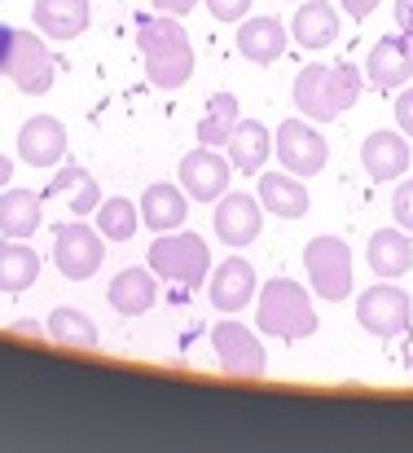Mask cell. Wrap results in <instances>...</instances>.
Here are the masks:
<instances>
[{"instance_id": "5bb4252c", "label": "cell", "mask_w": 413, "mask_h": 453, "mask_svg": "<svg viewBox=\"0 0 413 453\" xmlns=\"http://www.w3.org/2000/svg\"><path fill=\"white\" fill-rule=\"evenodd\" d=\"M207 296H211V308L216 312H242L247 303L260 296V278H256V269H251V260H242V256H229V260H220L216 269H211V287H207Z\"/></svg>"}, {"instance_id": "3957f363", "label": "cell", "mask_w": 413, "mask_h": 453, "mask_svg": "<svg viewBox=\"0 0 413 453\" xmlns=\"http://www.w3.org/2000/svg\"><path fill=\"white\" fill-rule=\"evenodd\" d=\"M0 75L27 93V97H40L53 88V75H57V62L44 44V35L35 31H18V27H4L0 22Z\"/></svg>"}, {"instance_id": "cb8c5ba5", "label": "cell", "mask_w": 413, "mask_h": 453, "mask_svg": "<svg viewBox=\"0 0 413 453\" xmlns=\"http://www.w3.org/2000/svg\"><path fill=\"white\" fill-rule=\"evenodd\" d=\"M225 150H229V163H233L238 172L260 176V172H264V163L273 158V133H269L260 119H238V128L229 133Z\"/></svg>"}, {"instance_id": "4fadbf2b", "label": "cell", "mask_w": 413, "mask_h": 453, "mask_svg": "<svg viewBox=\"0 0 413 453\" xmlns=\"http://www.w3.org/2000/svg\"><path fill=\"white\" fill-rule=\"evenodd\" d=\"M365 80L383 93H401L413 80V35H383L365 58Z\"/></svg>"}, {"instance_id": "603a6c76", "label": "cell", "mask_w": 413, "mask_h": 453, "mask_svg": "<svg viewBox=\"0 0 413 453\" xmlns=\"http://www.w3.org/2000/svg\"><path fill=\"white\" fill-rule=\"evenodd\" d=\"M158 300V273L145 265H133V269H124L115 282H111V291H106V303L119 312V317H141V312H149Z\"/></svg>"}, {"instance_id": "4316f807", "label": "cell", "mask_w": 413, "mask_h": 453, "mask_svg": "<svg viewBox=\"0 0 413 453\" xmlns=\"http://www.w3.org/2000/svg\"><path fill=\"white\" fill-rule=\"evenodd\" d=\"M35 282H40V256H35V247H27V238H4L0 242V291L4 296H22Z\"/></svg>"}, {"instance_id": "ac0fdd59", "label": "cell", "mask_w": 413, "mask_h": 453, "mask_svg": "<svg viewBox=\"0 0 413 453\" xmlns=\"http://www.w3.org/2000/svg\"><path fill=\"white\" fill-rule=\"evenodd\" d=\"M44 198L66 203L71 216H88V211H97V203H102V185H97V176H93L88 167H80V163H62V167L49 176Z\"/></svg>"}, {"instance_id": "7a4b0ae2", "label": "cell", "mask_w": 413, "mask_h": 453, "mask_svg": "<svg viewBox=\"0 0 413 453\" xmlns=\"http://www.w3.org/2000/svg\"><path fill=\"white\" fill-rule=\"evenodd\" d=\"M365 88V66L352 62H312L294 75V106L312 124H334L343 111L356 106Z\"/></svg>"}, {"instance_id": "7402d4cb", "label": "cell", "mask_w": 413, "mask_h": 453, "mask_svg": "<svg viewBox=\"0 0 413 453\" xmlns=\"http://www.w3.org/2000/svg\"><path fill=\"white\" fill-rule=\"evenodd\" d=\"M137 211H141V225H145V229L172 234V229H180L185 216H189V194H185L180 185H172V180H154V185L141 194Z\"/></svg>"}, {"instance_id": "2e32d148", "label": "cell", "mask_w": 413, "mask_h": 453, "mask_svg": "<svg viewBox=\"0 0 413 453\" xmlns=\"http://www.w3.org/2000/svg\"><path fill=\"white\" fill-rule=\"evenodd\" d=\"M18 158L31 167H57L66 158V128L53 115H35L18 133Z\"/></svg>"}, {"instance_id": "5b68a950", "label": "cell", "mask_w": 413, "mask_h": 453, "mask_svg": "<svg viewBox=\"0 0 413 453\" xmlns=\"http://www.w3.org/2000/svg\"><path fill=\"white\" fill-rule=\"evenodd\" d=\"M145 265L163 278V282H180L185 291H198L211 273V251L198 234L189 229H172V234H158L145 251Z\"/></svg>"}, {"instance_id": "4dcf8cb0", "label": "cell", "mask_w": 413, "mask_h": 453, "mask_svg": "<svg viewBox=\"0 0 413 453\" xmlns=\"http://www.w3.org/2000/svg\"><path fill=\"white\" fill-rule=\"evenodd\" d=\"M392 216H396L401 229H409L413 234V176L396 185V194H392Z\"/></svg>"}, {"instance_id": "e0dca14e", "label": "cell", "mask_w": 413, "mask_h": 453, "mask_svg": "<svg viewBox=\"0 0 413 453\" xmlns=\"http://www.w3.org/2000/svg\"><path fill=\"white\" fill-rule=\"evenodd\" d=\"M365 260L374 269V278L383 282H396L413 269V234L392 225V229H374L370 234V247H365Z\"/></svg>"}, {"instance_id": "74e56055", "label": "cell", "mask_w": 413, "mask_h": 453, "mask_svg": "<svg viewBox=\"0 0 413 453\" xmlns=\"http://www.w3.org/2000/svg\"><path fill=\"white\" fill-rule=\"evenodd\" d=\"M13 334H35V339H40V326H35V321H18Z\"/></svg>"}, {"instance_id": "52a82bcc", "label": "cell", "mask_w": 413, "mask_h": 453, "mask_svg": "<svg viewBox=\"0 0 413 453\" xmlns=\"http://www.w3.org/2000/svg\"><path fill=\"white\" fill-rule=\"evenodd\" d=\"M106 260V238L97 234V225H84V220H66L53 229V265L66 282H88Z\"/></svg>"}, {"instance_id": "d6986e66", "label": "cell", "mask_w": 413, "mask_h": 453, "mask_svg": "<svg viewBox=\"0 0 413 453\" xmlns=\"http://www.w3.org/2000/svg\"><path fill=\"white\" fill-rule=\"evenodd\" d=\"M290 40L308 53H321L339 40V9L330 0H303L290 18Z\"/></svg>"}, {"instance_id": "ffe728a7", "label": "cell", "mask_w": 413, "mask_h": 453, "mask_svg": "<svg viewBox=\"0 0 413 453\" xmlns=\"http://www.w3.org/2000/svg\"><path fill=\"white\" fill-rule=\"evenodd\" d=\"M286 44H290V27H281L277 18H242L238 22V53L247 58V62H256V66H273L277 58L286 53Z\"/></svg>"}, {"instance_id": "30bf717a", "label": "cell", "mask_w": 413, "mask_h": 453, "mask_svg": "<svg viewBox=\"0 0 413 453\" xmlns=\"http://www.w3.org/2000/svg\"><path fill=\"white\" fill-rule=\"evenodd\" d=\"M273 154L281 158V167L286 172H294V176H317L325 163H330V146H325V137L317 133V124L312 119H281V128L273 133Z\"/></svg>"}, {"instance_id": "836d02e7", "label": "cell", "mask_w": 413, "mask_h": 453, "mask_svg": "<svg viewBox=\"0 0 413 453\" xmlns=\"http://www.w3.org/2000/svg\"><path fill=\"white\" fill-rule=\"evenodd\" d=\"M194 4H198V0H154V9H158V13H172V18H185Z\"/></svg>"}, {"instance_id": "83f0119b", "label": "cell", "mask_w": 413, "mask_h": 453, "mask_svg": "<svg viewBox=\"0 0 413 453\" xmlns=\"http://www.w3.org/2000/svg\"><path fill=\"white\" fill-rule=\"evenodd\" d=\"M49 339L71 348V352H93L97 348V326L84 308H53L49 312Z\"/></svg>"}, {"instance_id": "d4e9b609", "label": "cell", "mask_w": 413, "mask_h": 453, "mask_svg": "<svg viewBox=\"0 0 413 453\" xmlns=\"http://www.w3.org/2000/svg\"><path fill=\"white\" fill-rule=\"evenodd\" d=\"M31 18H35V31L40 35H49V40H75V35L88 31L93 9H88V0H35Z\"/></svg>"}, {"instance_id": "f546056e", "label": "cell", "mask_w": 413, "mask_h": 453, "mask_svg": "<svg viewBox=\"0 0 413 453\" xmlns=\"http://www.w3.org/2000/svg\"><path fill=\"white\" fill-rule=\"evenodd\" d=\"M238 119H242L238 97H233V93H216V97L207 102L203 119H198V146H225L229 133L238 128Z\"/></svg>"}, {"instance_id": "6da1fadb", "label": "cell", "mask_w": 413, "mask_h": 453, "mask_svg": "<svg viewBox=\"0 0 413 453\" xmlns=\"http://www.w3.org/2000/svg\"><path fill=\"white\" fill-rule=\"evenodd\" d=\"M137 49L145 62V80L163 93H176L189 84L194 75V44L180 27V18L172 13H154V18H137Z\"/></svg>"}, {"instance_id": "7c38bea8", "label": "cell", "mask_w": 413, "mask_h": 453, "mask_svg": "<svg viewBox=\"0 0 413 453\" xmlns=\"http://www.w3.org/2000/svg\"><path fill=\"white\" fill-rule=\"evenodd\" d=\"M180 189L194 198V203H216L225 189H229V176H233V163L229 154H220V146H198L180 158Z\"/></svg>"}, {"instance_id": "d590c367", "label": "cell", "mask_w": 413, "mask_h": 453, "mask_svg": "<svg viewBox=\"0 0 413 453\" xmlns=\"http://www.w3.org/2000/svg\"><path fill=\"white\" fill-rule=\"evenodd\" d=\"M379 9V0H343V13L348 18H370Z\"/></svg>"}, {"instance_id": "f1b7e54d", "label": "cell", "mask_w": 413, "mask_h": 453, "mask_svg": "<svg viewBox=\"0 0 413 453\" xmlns=\"http://www.w3.org/2000/svg\"><path fill=\"white\" fill-rule=\"evenodd\" d=\"M93 220H97V234L106 242H133L137 238V225H141V211L133 198H102L97 211H93Z\"/></svg>"}, {"instance_id": "ba28073f", "label": "cell", "mask_w": 413, "mask_h": 453, "mask_svg": "<svg viewBox=\"0 0 413 453\" xmlns=\"http://www.w3.org/2000/svg\"><path fill=\"white\" fill-rule=\"evenodd\" d=\"M356 321H361V330H370L374 339H396V334L409 330L413 300L396 282H383V278H379V287H370V291L356 296Z\"/></svg>"}, {"instance_id": "1f68e13d", "label": "cell", "mask_w": 413, "mask_h": 453, "mask_svg": "<svg viewBox=\"0 0 413 453\" xmlns=\"http://www.w3.org/2000/svg\"><path fill=\"white\" fill-rule=\"evenodd\" d=\"M207 9H211V18L216 22H242L247 13H251V4L256 0H203Z\"/></svg>"}, {"instance_id": "484cf974", "label": "cell", "mask_w": 413, "mask_h": 453, "mask_svg": "<svg viewBox=\"0 0 413 453\" xmlns=\"http://www.w3.org/2000/svg\"><path fill=\"white\" fill-rule=\"evenodd\" d=\"M44 225V198L35 189H0V234L31 238Z\"/></svg>"}, {"instance_id": "8992f818", "label": "cell", "mask_w": 413, "mask_h": 453, "mask_svg": "<svg viewBox=\"0 0 413 453\" xmlns=\"http://www.w3.org/2000/svg\"><path fill=\"white\" fill-rule=\"evenodd\" d=\"M303 269L308 282L317 291V300L325 303H343L352 296V247L334 234H321L303 247Z\"/></svg>"}, {"instance_id": "8fae6325", "label": "cell", "mask_w": 413, "mask_h": 453, "mask_svg": "<svg viewBox=\"0 0 413 453\" xmlns=\"http://www.w3.org/2000/svg\"><path fill=\"white\" fill-rule=\"evenodd\" d=\"M211 225H216V238L225 247H233V251L238 247H251L260 238V229H264V203L256 194H247V189H225L216 198Z\"/></svg>"}, {"instance_id": "e575fe53", "label": "cell", "mask_w": 413, "mask_h": 453, "mask_svg": "<svg viewBox=\"0 0 413 453\" xmlns=\"http://www.w3.org/2000/svg\"><path fill=\"white\" fill-rule=\"evenodd\" d=\"M396 31L413 35V0H396Z\"/></svg>"}, {"instance_id": "8d00e7d4", "label": "cell", "mask_w": 413, "mask_h": 453, "mask_svg": "<svg viewBox=\"0 0 413 453\" xmlns=\"http://www.w3.org/2000/svg\"><path fill=\"white\" fill-rule=\"evenodd\" d=\"M9 176H13V158H9V154H0V189L9 185Z\"/></svg>"}, {"instance_id": "277c9868", "label": "cell", "mask_w": 413, "mask_h": 453, "mask_svg": "<svg viewBox=\"0 0 413 453\" xmlns=\"http://www.w3.org/2000/svg\"><path fill=\"white\" fill-rule=\"evenodd\" d=\"M256 321H260L264 334L286 339V343H294V339H312L317 326H321V321H317V308H312V300H308V291H303L299 282H290V278H273V282L260 287Z\"/></svg>"}, {"instance_id": "9c48e42d", "label": "cell", "mask_w": 413, "mask_h": 453, "mask_svg": "<svg viewBox=\"0 0 413 453\" xmlns=\"http://www.w3.org/2000/svg\"><path fill=\"white\" fill-rule=\"evenodd\" d=\"M211 348L220 357V370L229 379H260L269 370L264 343L256 330H247L242 321H216L211 326Z\"/></svg>"}, {"instance_id": "9a60e30c", "label": "cell", "mask_w": 413, "mask_h": 453, "mask_svg": "<svg viewBox=\"0 0 413 453\" xmlns=\"http://www.w3.org/2000/svg\"><path fill=\"white\" fill-rule=\"evenodd\" d=\"M409 158H413V150L401 128H396V133L379 128V133H370V137L361 142V167H365V176L379 180V185L401 180V176L409 172Z\"/></svg>"}, {"instance_id": "d6a6232c", "label": "cell", "mask_w": 413, "mask_h": 453, "mask_svg": "<svg viewBox=\"0 0 413 453\" xmlns=\"http://www.w3.org/2000/svg\"><path fill=\"white\" fill-rule=\"evenodd\" d=\"M396 128L413 137V88H401V97H396Z\"/></svg>"}, {"instance_id": "44dd1931", "label": "cell", "mask_w": 413, "mask_h": 453, "mask_svg": "<svg viewBox=\"0 0 413 453\" xmlns=\"http://www.w3.org/2000/svg\"><path fill=\"white\" fill-rule=\"evenodd\" d=\"M256 198L264 203V211H273L277 220H303L308 207H312L303 176H294L286 167L281 172H260V194Z\"/></svg>"}]
</instances>
